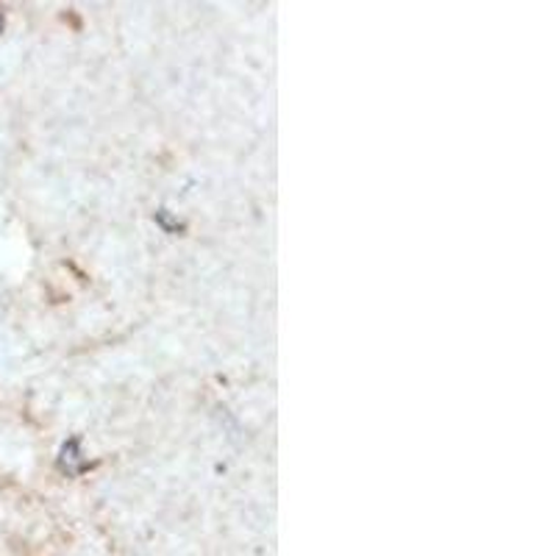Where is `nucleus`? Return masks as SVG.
<instances>
[{"label": "nucleus", "instance_id": "nucleus-1", "mask_svg": "<svg viewBox=\"0 0 556 556\" xmlns=\"http://www.w3.org/2000/svg\"><path fill=\"white\" fill-rule=\"evenodd\" d=\"M0 26H3V20H0Z\"/></svg>", "mask_w": 556, "mask_h": 556}]
</instances>
